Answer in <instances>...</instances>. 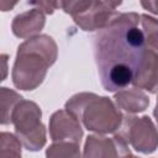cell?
<instances>
[{"mask_svg": "<svg viewBox=\"0 0 158 158\" xmlns=\"http://www.w3.org/2000/svg\"><path fill=\"white\" fill-rule=\"evenodd\" d=\"M21 141L19 137L14 136L12 133L7 132H1V151L0 156L6 157V156H15L20 157L21 156Z\"/></svg>", "mask_w": 158, "mask_h": 158, "instance_id": "14", "label": "cell"}, {"mask_svg": "<svg viewBox=\"0 0 158 158\" xmlns=\"http://www.w3.org/2000/svg\"><path fill=\"white\" fill-rule=\"evenodd\" d=\"M141 5L146 10L158 15V0H141Z\"/></svg>", "mask_w": 158, "mask_h": 158, "instance_id": "17", "label": "cell"}, {"mask_svg": "<svg viewBox=\"0 0 158 158\" xmlns=\"http://www.w3.org/2000/svg\"><path fill=\"white\" fill-rule=\"evenodd\" d=\"M153 114H154V117H156V120H157V123H158V98H157V105H156V109H154Z\"/></svg>", "mask_w": 158, "mask_h": 158, "instance_id": "21", "label": "cell"}, {"mask_svg": "<svg viewBox=\"0 0 158 158\" xmlns=\"http://www.w3.org/2000/svg\"><path fill=\"white\" fill-rule=\"evenodd\" d=\"M41 109L37 104L21 100L14 109L11 123L23 147L28 151H40L46 143V128L41 122Z\"/></svg>", "mask_w": 158, "mask_h": 158, "instance_id": "4", "label": "cell"}, {"mask_svg": "<svg viewBox=\"0 0 158 158\" xmlns=\"http://www.w3.org/2000/svg\"><path fill=\"white\" fill-rule=\"evenodd\" d=\"M141 25L146 37V46L158 53V20L143 14L141 15Z\"/></svg>", "mask_w": 158, "mask_h": 158, "instance_id": "12", "label": "cell"}, {"mask_svg": "<svg viewBox=\"0 0 158 158\" xmlns=\"http://www.w3.org/2000/svg\"><path fill=\"white\" fill-rule=\"evenodd\" d=\"M127 143L137 152L152 153L158 147V132L148 116L123 117L121 131L118 132Z\"/></svg>", "mask_w": 158, "mask_h": 158, "instance_id": "5", "label": "cell"}, {"mask_svg": "<svg viewBox=\"0 0 158 158\" xmlns=\"http://www.w3.org/2000/svg\"><path fill=\"white\" fill-rule=\"evenodd\" d=\"M44 26V15L41 10L33 9L17 15L12 21V32L20 38H25L40 32Z\"/></svg>", "mask_w": 158, "mask_h": 158, "instance_id": "9", "label": "cell"}, {"mask_svg": "<svg viewBox=\"0 0 158 158\" xmlns=\"http://www.w3.org/2000/svg\"><path fill=\"white\" fill-rule=\"evenodd\" d=\"M30 4L35 5L38 7V10L51 15L54 12V10L57 9V5L54 2V0H30Z\"/></svg>", "mask_w": 158, "mask_h": 158, "instance_id": "16", "label": "cell"}, {"mask_svg": "<svg viewBox=\"0 0 158 158\" xmlns=\"http://www.w3.org/2000/svg\"><path fill=\"white\" fill-rule=\"evenodd\" d=\"M65 109L74 114L85 128L98 133L116 131L120 128L123 118L109 98L95 94H77L67 101Z\"/></svg>", "mask_w": 158, "mask_h": 158, "instance_id": "3", "label": "cell"}, {"mask_svg": "<svg viewBox=\"0 0 158 158\" xmlns=\"http://www.w3.org/2000/svg\"><path fill=\"white\" fill-rule=\"evenodd\" d=\"M56 59L57 44L52 37L41 35L25 41L19 46L12 68L14 85L22 90L36 89Z\"/></svg>", "mask_w": 158, "mask_h": 158, "instance_id": "2", "label": "cell"}, {"mask_svg": "<svg viewBox=\"0 0 158 158\" xmlns=\"http://www.w3.org/2000/svg\"><path fill=\"white\" fill-rule=\"evenodd\" d=\"M1 59H2V72H4V74H2V78H1V80H5V78H6V69H7V67H6V62H7V56H6V54H1Z\"/></svg>", "mask_w": 158, "mask_h": 158, "instance_id": "20", "label": "cell"}, {"mask_svg": "<svg viewBox=\"0 0 158 158\" xmlns=\"http://www.w3.org/2000/svg\"><path fill=\"white\" fill-rule=\"evenodd\" d=\"M141 15L117 14L94 40L95 60L101 85L118 91L131 84L142 64L146 37L138 27Z\"/></svg>", "mask_w": 158, "mask_h": 158, "instance_id": "1", "label": "cell"}, {"mask_svg": "<svg viewBox=\"0 0 158 158\" xmlns=\"http://www.w3.org/2000/svg\"><path fill=\"white\" fill-rule=\"evenodd\" d=\"M47 157H79V143L68 142V141H59L54 142L52 146L48 147L46 152Z\"/></svg>", "mask_w": 158, "mask_h": 158, "instance_id": "13", "label": "cell"}, {"mask_svg": "<svg viewBox=\"0 0 158 158\" xmlns=\"http://www.w3.org/2000/svg\"><path fill=\"white\" fill-rule=\"evenodd\" d=\"M131 154L128 143L120 133H116L111 139L100 136H88L83 153L84 157H125Z\"/></svg>", "mask_w": 158, "mask_h": 158, "instance_id": "7", "label": "cell"}, {"mask_svg": "<svg viewBox=\"0 0 158 158\" xmlns=\"http://www.w3.org/2000/svg\"><path fill=\"white\" fill-rule=\"evenodd\" d=\"M49 135L53 142L68 141L80 144L83 130L79 118L65 109L52 115L49 120Z\"/></svg>", "mask_w": 158, "mask_h": 158, "instance_id": "6", "label": "cell"}, {"mask_svg": "<svg viewBox=\"0 0 158 158\" xmlns=\"http://www.w3.org/2000/svg\"><path fill=\"white\" fill-rule=\"evenodd\" d=\"M21 100H22V96L19 95L16 91L10 90V89H7L5 86L1 88V110H2L1 123L2 125L11 123L12 111H14L15 106Z\"/></svg>", "mask_w": 158, "mask_h": 158, "instance_id": "11", "label": "cell"}, {"mask_svg": "<svg viewBox=\"0 0 158 158\" xmlns=\"http://www.w3.org/2000/svg\"><path fill=\"white\" fill-rule=\"evenodd\" d=\"M102 2H105L107 6H110L111 9H116L118 5L122 4V0H101Z\"/></svg>", "mask_w": 158, "mask_h": 158, "instance_id": "19", "label": "cell"}, {"mask_svg": "<svg viewBox=\"0 0 158 158\" xmlns=\"http://www.w3.org/2000/svg\"><path fill=\"white\" fill-rule=\"evenodd\" d=\"M57 9L60 7L64 10V12L74 16L81 11H84L93 0H54Z\"/></svg>", "mask_w": 158, "mask_h": 158, "instance_id": "15", "label": "cell"}, {"mask_svg": "<svg viewBox=\"0 0 158 158\" xmlns=\"http://www.w3.org/2000/svg\"><path fill=\"white\" fill-rule=\"evenodd\" d=\"M115 101L118 107L127 111L128 114L144 111L149 105L148 96L143 91L138 90L136 86L128 90L118 91L115 95Z\"/></svg>", "mask_w": 158, "mask_h": 158, "instance_id": "10", "label": "cell"}, {"mask_svg": "<svg viewBox=\"0 0 158 158\" xmlns=\"http://www.w3.org/2000/svg\"><path fill=\"white\" fill-rule=\"evenodd\" d=\"M19 0H1V11H9V10H12V7L17 4Z\"/></svg>", "mask_w": 158, "mask_h": 158, "instance_id": "18", "label": "cell"}, {"mask_svg": "<svg viewBox=\"0 0 158 158\" xmlns=\"http://www.w3.org/2000/svg\"><path fill=\"white\" fill-rule=\"evenodd\" d=\"M116 15L115 9H111L101 0H93L84 11L72 17L81 30L95 31L104 28Z\"/></svg>", "mask_w": 158, "mask_h": 158, "instance_id": "8", "label": "cell"}]
</instances>
